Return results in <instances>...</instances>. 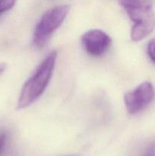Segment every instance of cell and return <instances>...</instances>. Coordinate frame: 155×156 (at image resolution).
Listing matches in <instances>:
<instances>
[{"label": "cell", "mask_w": 155, "mask_h": 156, "mask_svg": "<svg viewBox=\"0 0 155 156\" xmlns=\"http://www.w3.org/2000/svg\"><path fill=\"white\" fill-rule=\"evenodd\" d=\"M57 56L56 50L48 53L34 73L26 81L18 97L17 109L27 108L43 94L53 76Z\"/></svg>", "instance_id": "6da1fadb"}, {"label": "cell", "mask_w": 155, "mask_h": 156, "mask_svg": "<svg viewBox=\"0 0 155 156\" xmlns=\"http://www.w3.org/2000/svg\"><path fill=\"white\" fill-rule=\"evenodd\" d=\"M119 3L134 22L131 30V38L134 42L142 41L153 32L155 28V14L150 2L120 1Z\"/></svg>", "instance_id": "7a4b0ae2"}, {"label": "cell", "mask_w": 155, "mask_h": 156, "mask_svg": "<svg viewBox=\"0 0 155 156\" xmlns=\"http://www.w3.org/2000/svg\"><path fill=\"white\" fill-rule=\"evenodd\" d=\"M69 5H59L45 12L36 24L33 32V43L43 47L50 37L63 23L70 12Z\"/></svg>", "instance_id": "3957f363"}, {"label": "cell", "mask_w": 155, "mask_h": 156, "mask_svg": "<svg viewBox=\"0 0 155 156\" xmlns=\"http://www.w3.org/2000/svg\"><path fill=\"white\" fill-rule=\"evenodd\" d=\"M154 98V88L150 82H144L124 95V104L128 113L136 114L145 109Z\"/></svg>", "instance_id": "277c9868"}, {"label": "cell", "mask_w": 155, "mask_h": 156, "mask_svg": "<svg viewBox=\"0 0 155 156\" xmlns=\"http://www.w3.org/2000/svg\"><path fill=\"white\" fill-rule=\"evenodd\" d=\"M81 44L85 51L92 56H101L109 49L112 39L100 29H91L82 35Z\"/></svg>", "instance_id": "5b68a950"}, {"label": "cell", "mask_w": 155, "mask_h": 156, "mask_svg": "<svg viewBox=\"0 0 155 156\" xmlns=\"http://www.w3.org/2000/svg\"><path fill=\"white\" fill-rule=\"evenodd\" d=\"M15 1L12 0H1L0 1V15L8 12L15 6Z\"/></svg>", "instance_id": "8992f818"}, {"label": "cell", "mask_w": 155, "mask_h": 156, "mask_svg": "<svg viewBox=\"0 0 155 156\" xmlns=\"http://www.w3.org/2000/svg\"><path fill=\"white\" fill-rule=\"evenodd\" d=\"M141 156H155V140H152L144 147Z\"/></svg>", "instance_id": "52a82bcc"}, {"label": "cell", "mask_w": 155, "mask_h": 156, "mask_svg": "<svg viewBox=\"0 0 155 156\" xmlns=\"http://www.w3.org/2000/svg\"><path fill=\"white\" fill-rule=\"evenodd\" d=\"M147 52L150 60L155 63V38H153L148 42Z\"/></svg>", "instance_id": "ba28073f"}, {"label": "cell", "mask_w": 155, "mask_h": 156, "mask_svg": "<svg viewBox=\"0 0 155 156\" xmlns=\"http://www.w3.org/2000/svg\"><path fill=\"white\" fill-rule=\"evenodd\" d=\"M7 140V133L5 132H0V156H2L5 152Z\"/></svg>", "instance_id": "9c48e42d"}, {"label": "cell", "mask_w": 155, "mask_h": 156, "mask_svg": "<svg viewBox=\"0 0 155 156\" xmlns=\"http://www.w3.org/2000/svg\"><path fill=\"white\" fill-rule=\"evenodd\" d=\"M6 68H7V65H6L5 63H4V62L0 63V76L4 73L5 70L6 69Z\"/></svg>", "instance_id": "30bf717a"}]
</instances>
